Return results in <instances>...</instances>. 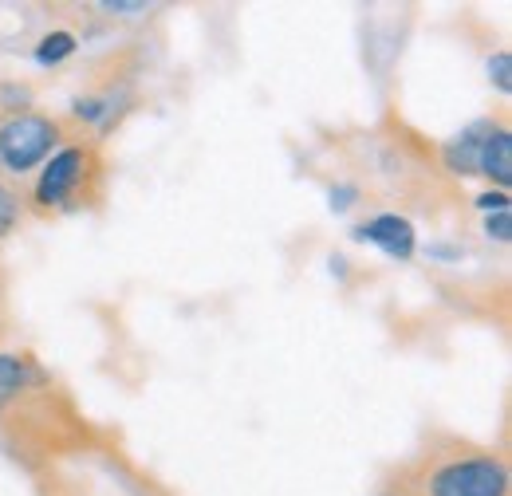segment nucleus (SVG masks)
Instances as JSON below:
<instances>
[{
	"label": "nucleus",
	"mask_w": 512,
	"mask_h": 496,
	"mask_svg": "<svg viewBox=\"0 0 512 496\" xmlns=\"http://www.w3.org/2000/svg\"><path fill=\"white\" fill-rule=\"evenodd\" d=\"M402 496H509V465L489 449L430 453Z\"/></svg>",
	"instance_id": "1"
},
{
	"label": "nucleus",
	"mask_w": 512,
	"mask_h": 496,
	"mask_svg": "<svg viewBox=\"0 0 512 496\" xmlns=\"http://www.w3.org/2000/svg\"><path fill=\"white\" fill-rule=\"evenodd\" d=\"M103 174V162L95 154L91 142H71V146H60L44 166H40V178L32 186V209L40 217L48 213H60V209H71L87 197V186L99 182Z\"/></svg>",
	"instance_id": "2"
},
{
	"label": "nucleus",
	"mask_w": 512,
	"mask_h": 496,
	"mask_svg": "<svg viewBox=\"0 0 512 496\" xmlns=\"http://www.w3.org/2000/svg\"><path fill=\"white\" fill-rule=\"evenodd\" d=\"M60 138H64L60 119L40 115V111H16L0 123V166L24 178L60 150Z\"/></svg>",
	"instance_id": "3"
},
{
	"label": "nucleus",
	"mask_w": 512,
	"mask_h": 496,
	"mask_svg": "<svg viewBox=\"0 0 512 496\" xmlns=\"http://www.w3.org/2000/svg\"><path fill=\"white\" fill-rule=\"evenodd\" d=\"M355 241H367V245L383 248L390 260H410L414 248H418V233H414V225L406 217L379 213V217H371L367 225L355 229Z\"/></svg>",
	"instance_id": "4"
},
{
	"label": "nucleus",
	"mask_w": 512,
	"mask_h": 496,
	"mask_svg": "<svg viewBox=\"0 0 512 496\" xmlns=\"http://www.w3.org/2000/svg\"><path fill=\"white\" fill-rule=\"evenodd\" d=\"M477 174H485L497 189L509 193L512 186V130L509 126H493L481 138V154H477Z\"/></svg>",
	"instance_id": "5"
},
{
	"label": "nucleus",
	"mask_w": 512,
	"mask_h": 496,
	"mask_svg": "<svg viewBox=\"0 0 512 496\" xmlns=\"http://www.w3.org/2000/svg\"><path fill=\"white\" fill-rule=\"evenodd\" d=\"M32 378H40L36 363L24 359V355H12V351H0V414L32 386Z\"/></svg>",
	"instance_id": "6"
},
{
	"label": "nucleus",
	"mask_w": 512,
	"mask_h": 496,
	"mask_svg": "<svg viewBox=\"0 0 512 496\" xmlns=\"http://www.w3.org/2000/svg\"><path fill=\"white\" fill-rule=\"evenodd\" d=\"M485 130H489V123L469 126L461 138H453V142L446 146V166L453 170V174H461V178L477 174V154H481V138H485Z\"/></svg>",
	"instance_id": "7"
},
{
	"label": "nucleus",
	"mask_w": 512,
	"mask_h": 496,
	"mask_svg": "<svg viewBox=\"0 0 512 496\" xmlns=\"http://www.w3.org/2000/svg\"><path fill=\"white\" fill-rule=\"evenodd\" d=\"M75 48H79L75 32L56 28V32H48V36L36 44V63H40V67H56V63H64L67 56H75Z\"/></svg>",
	"instance_id": "8"
},
{
	"label": "nucleus",
	"mask_w": 512,
	"mask_h": 496,
	"mask_svg": "<svg viewBox=\"0 0 512 496\" xmlns=\"http://www.w3.org/2000/svg\"><path fill=\"white\" fill-rule=\"evenodd\" d=\"M20 217H24V205H20V197H16L12 189H8L4 182H0V237L16 233Z\"/></svg>",
	"instance_id": "9"
},
{
	"label": "nucleus",
	"mask_w": 512,
	"mask_h": 496,
	"mask_svg": "<svg viewBox=\"0 0 512 496\" xmlns=\"http://www.w3.org/2000/svg\"><path fill=\"white\" fill-rule=\"evenodd\" d=\"M489 79H493V87H497L501 95H509V91H512V56H509V48H501V52H493V56H489Z\"/></svg>",
	"instance_id": "10"
},
{
	"label": "nucleus",
	"mask_w": 512,
	"mask_h": 496,
	"mask_svg": "<svg viewBox=\"0 0 512 496\" xmlns=\"http://www.w3.org/2000/svg\"><path fill=\"white\" fill-rule=\"evenodd\" d=\"M107 99H99V95H87V99H75L71 103V115L75 119H83V123H99V119H107Z\"/></svg>",
	"instance_id": "11"
},
{
	"label": "nucleus",
	"mask_w": 512,
	"mask_h": 496,
	"mask_svg": "<svg viewBox=\"0 0 512 496\" xmlns=\"http://www.w3.org/2000/svg\"><path fill=\"white\" fill-rule=\"evenodd\" d=\"M485 237H489V241H497V245H509V237H512L509 209H505V213H489V217H485Z\"/></svg>",
	"instance_id": "12"
},
{
	"label": "nucleus",
	"mask_w": 512,
	"mask_h": 496,
	"mask_svg": "<svg viewBox=\"0 0 512 496\" xmlns=\"http://www.w3.org/2000/svg\"><path fill=\"white\" fill-rule=\"evenodd\" d=\"M477 209L489 217V213H505L509 209V193L505 189H485L481 197H477Z\"/></svg>",
	"instance_id": "13"
},
{
	"label": "nucleus",
	"mask_w": 512,
	"mask_h": 496,
	"mask_svg": "<svg viewBox=\"0 0 512 496\" xmlns=\"http://www.w3.org/2000/svg\"><path fill=\"white\" fill-rule=\"evenodd\" d=\"M99 8L111 12V16H138V12H146L142 0H107V4H99Z\"/></svg>",
	"instance_id": "14"
},
{
	"label": "nucleus",
	"mask_w": 512,
	"mask_h": 496,
	"mask_svg": "<svg viewBox=\"0 0 512 496\" xmlns=\"http://www.w3.org/2000/svg\"><path fill=\"white\" fill-rule=\"evenodd\" d=\"M355 197H359V189L355 186H335L331 189V209H335V213H343V209H351V205H355Z\"/></svg>",
	"instance_id": "15"
},
{
	"label": "nucleus",
	"mask_w": 512,
	"mask_h": 496,
	"mask_svg": "<svg viewBox=\"0 0 512 496\" xmlns=\"http://www.w3.org/2000/svg\"><path fill=\"white\" fill-rule=\"evenodd\" d=\"M379 496H402V493H379Z\"/></svg>",
	"instance_id": "16"
}]
</instances>
